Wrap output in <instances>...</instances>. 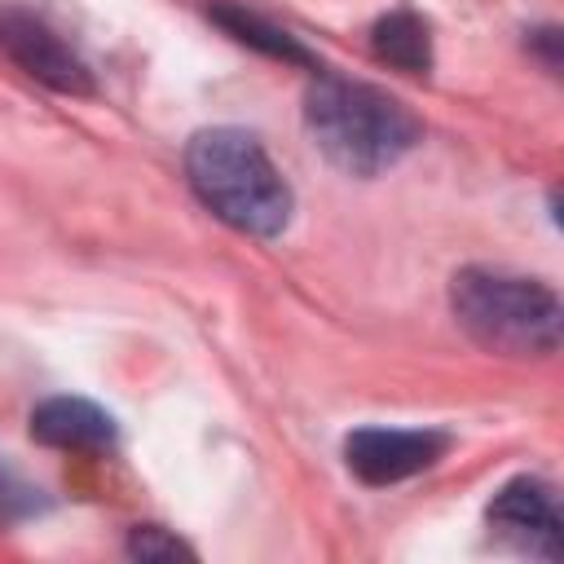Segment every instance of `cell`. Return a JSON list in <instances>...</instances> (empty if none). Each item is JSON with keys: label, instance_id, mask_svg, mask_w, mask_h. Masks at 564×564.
<instances>
[{"label": "cell", "instance_id": "7a4b0ae2", "mask_svg": "<svg viewBox=\"0 0 564 564\" xmlns=\"http://www.w3.org/2000/svg\"><path fill=\"white\" fill-rule=\"evenodd\" d=\"M185 181L198 203L238 234L278 238L291 225L295 194L269 150L242 128H203L185 145Z\"/></svg>", "mask_w": 564, "mask_h": 564}, {"label": "cell", "instance_id": "30bf717a", "mask_svg": "<svg viewBox=\"0 0 564 564\" xmlns=\"http://www.w3.org/2000/svg\"><path fill=\"white\" fill-rule=\"evenodd\" d=\"M48 507L44 489L31 485L22 471H13L9 463H0V524H22L31 516H40Z\"/></svg>", "mask_w": 564, "mask_h": 564}, {"label": "cell", "instance_id": "8fae6325", "mask_svg": "<svg viewBox=\"0 0 564 564\" xmlns=\"http://www.w3.org/2000/svg\"><path fill=\"white\" fill-rule=\"evenodd\" d=\"M128 555H132V560H154V564H163V560H194V546L181 542L176 533L159 529V524H137V529L128 533Z\"/></svg>", "mask_w": 564, "mask_h": 564}, {"label": "cell", "instance_id": "6da1fadb", "mask_svg": "<svg viewBox=\"0 0 564 564\" xmlns=\"http://www.w3.org/2000/svg\"><path fill=\"white\" fill-rule=\"evenodd\" d=\"M304 128L322 159L357 181L383 176L423 141V123L405 101L330 70H317L304 93Z\"/></svg>", "mask_w": 564, "mask_h": 564}, {"label": "cell", "instance_id": "ba28073f", "mask_svg": "<svg viewBox=\"0 0 564 564\" xmlns=\"http://www.w3.org/2000/svg\"><path fill=\"white\" fill-rule=\"evenodd\" d=\"M370 48L379 62L405 70V75H427L432 70V31L414 9H392L370 26Z\"/></svg>", "mask_w": 564, "mask_h": 564}, {"label": "cell", "instance_id": "3957f363", "mask_svg": "<svg viewBox=\"0 0 564 564\" xmlns=\"http://www.w3.org/2000/svg\"><path fill=\"white\" fill-rule=\"evenodd\" d=\"M454 322L498 357H551L560 348V295L524 273L471 264L449 278Z\"/></svg>", "mask_w": 564, "mask_h": 564}, {"label": "cell", "instance_id": "8992f818", "mask_svg": "<svg viewBox=\"0 0 564 564\" xmlns=\"http://www.w3.org/2000/svg\"><path fill=\"white\" fill-rule=\"evenodd\" d=\"M489 529L507 542H516L520 551L538 555V560H560V502H555V489L538 476H516L507 480L489 511H485Z\"/></svg>", "mask_w": 564, "mask_h": 564}, {"label": "cell", "instance_id": "7c38bea8", "mask_svg": "<svg viewBox=\"0 0 564 564\" xmlns=\"http://www.w3.org/2000/svg\"><path fill=\"white\" fill-rule=\"evenodd\" d=\"M529 44L542 53L546 70H555V66H560V31H555V26H538V31H529Z\"/></svg>", "mask_w": 564, "mask_h": 564}, {"label": "cell", "instance_id": "52a82bcc", "mask_svg": "<svg viewBox=\"0 0 564 564\" xmlns=\"http://www.w3.org/2000/svg\"><path fill=\"white\" fill-rule=\"evenodd\" d=\"M31 436L53 449H75V454H106L119 441L115 419L84 401V397H48L31 410Z\"/></svg>", "mask_w": 564, "mask_h": 564}, {"label": "cell", "instance_id": "9c48e42d", "mask_svg": "<svg viewBox=\"0 0 564 564\" xmlns=\"http://www.w3.org/2000/svg\"><path fill=\"white\" fill-rule=\"evenodd\" d=\"M212 22H220L238 44L260 48L264 57H278V62H291V66H308L313 75L322 70L317 57H313L286 26H273V22H264L260 13L242 9V4H212Z\"/></svg>", "mask_w": 564, "mask_h": 564}, {"label": "cell", "instance_id": "277c9868", "mask_svg": "<svg viewBox=\"0 0 564 564\" xmlns=\"http://www.w3.org/2000/svg\"><path fill=\"white\" fill-rule=\"evenodd\" d=\"M0 53L22 75H31L35 84H44L53 93L88 97L97 88L88 62L75 53V44L44 13L26 9V4H0Z\"/></svg>", "mask_w": 564, "mask_h": 564}, {"label": "cell", "instance_id": "5b68a950", "mask_svg": "<svg viewBox=\"0 0 564 564\" xmlns=\"http://www.w3.org/2000/svg\"><path fill=\"white\" fill-rule=\"evenodd\" d=\"M445 449H449V436L436 427H357L344 441L348 471L375 489L427 471Z\"/></svg>", "mask_w": 564, "mask_h": 564}]
</instances>
